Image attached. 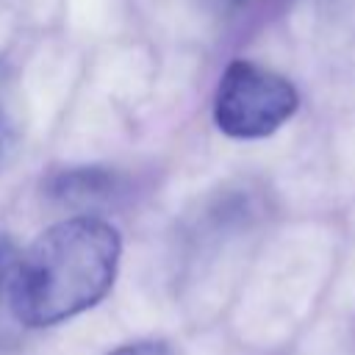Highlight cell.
Returning a JSON list of instances; mask_svg holds the SVG:
<instances>
[{
  "label": "cell",
  "instance_id": "3957f363",
  "mask_svg": "<svg viewBox=\"0 0 355 355\" xmlns=\"http://www.w3.org/2000/svg\"><path fill=\"white\" fill-rule=\"evenodd\" d=\"M111 191H114V178L100 169H78L55 180V194L67 200H97Z\"/></svg>",
  "mask_w": 355,
  "mask_h": 355
},
{
  "label": "cell",
  "instance_id": "8992f818",
  "mask_svg": "<svg viewBox=\"0 0 355 355\" xmlns=\"http://www.w3.org/2000/svg\"><path fill=\"white\" fill-rule=\"evenodd\" d=\"M108 355H178V349L169 347L166 341L147 338V341H130V344H122V347L111 349Z\"/></svg>",
  "mask_w": 355,
  "mask_h": 355
},
{
  "label": "cell",
  "instance_id": "7a4b0ae2",
  "mask_svg": "<svg viewBox=\"0 0 355 355\" xmlns=\"http://www.w3.org/2000/svg\"><path fill=\"white\" fill-rule=\"evenodd\" d=\"M294 83L261 64L230 61L216 83L214 122L230 139H266L280 130L297 111Z\"/></svg>",
  "mask_w": 355,
  "mask_h": 355
},
{
  "label": "cell",
  "instance_id": "6da1fadb",
  "mask_svg": "<svg viewBox=\"0 0 355 355\" xmlns=\"http://www.w3.org/2000/svg\"><path fill=\"white\" fill-rule=\"evenodd\" d=\"M122 239L100 216H72L50 225L19 255L8 302L19 324L55 327L94 308L119 272Z\"/></svg>",
  "mask_w": 355,
  "mask_h": 355
},
{
  "label": "cell",
  "instance_id": "277c9868",
  "mask_svg": "<svg viewBox=\"0 0 355 355\" xmlns=\"http://www.w3.org/2000/svg\"><path fill=\"white\" fill-rule=\"evenodd\" d=\"M19 144V128H17V116L11 108V97L6 89V78L0 72V172L11 164L14 153Z\"/></svg>",
  "mask_w": 355,
  "mask_h": 355
},
{
  "label": "cell",
  "instance_id": "5b68a950",
  "mask_svg": "<svg viewBox=\"0 0 355 355\" xmlns=\"http://www.w3.org/2000/svg\"><path fill=\"white\" fill-rule=\"evenodd\" d=\"M17 261H19L17 244L8 236H0V294L8 291L11 277H14V269H17Z\"/></svg>",
  "mask_w": 355,
  "mask_h": 355
}]
</instances>
